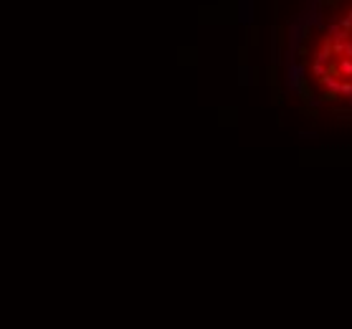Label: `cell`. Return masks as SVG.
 Listing matches in <instances>:
<instances>
[{
	"label": "cell",
	"instance_id": "6da1fadb",
	"mask_svg": "<svg viewBox=\"0 0 352 329\" xmlns=\"http://www.w3.org/2000/svg\"><path fill=\"white\" fill-rule=\"evenodd\" d=\"M307 69H304V63H292V61H286V89L289 91H296V89L307 81Z\"/></svg>",
	"mask_w": 352,
	"mask_h": 329
},
{
	"label": "cell",
	"instance_id": "7a4b0ae2",
	"mask_svg": "<svg viewBox=\"0 0 352 329\" xmlns=\"http://www.w3.org/2000/svg\"><path fill=\"white\" fill-rule=\"evenodd\" d=\"M339 99H342V96H339V91H334V89H324V94L319 96L322 104H337Z\"/></svg>",
	"mask_w": 352,
	"mask_h": 329
},
{
	"label": "cell",
	"instance_id": "3957f363",
	"mask_svg": "<svg viewBox=\"0 0 352 329\" xmlns=\"http://www.w3.org/2000/svg\"><path fill=\"white\" fill-rule=\"evenodd\" d=\"M337 66H339V73H342V79H352V58H342V61H337Z\"/></svg>",
	"mask_w": 352,
	"mask_h": 329
},
{
	"label": "cell",
	"instance_id": "277c9868",
	"mask_svg": "<svg viewBox=\"0 0 352 329\" xmlns=\"http://www.w3.org/2000/svg\"><path fill=\"white\" fill-rule=\"evenodd\" d=\"M319 81H322V86L324 89H334V91H339V84H342V79H334V76H319Z\"/></svg>",
	"mask_w": 352,
	"mask_h": 329
},
{
	"label": "cell",
	"instance_id": "5b68a950",
	"mask_svg": "<svg viewBox=\"0 0 352 329\" xmlns=\"http://www.w3.org/2000/svg\"><path fill=\"white\" fill-rule=\"evenodd\" d=\"M332 41H339V43H345V41H350V31H345V28H339L334 36H332Z\"/></svg>",
	"mask_w": 352,
	"mask_h": 329
},
{
	"label": "cell",
	"instance_id": "8992f818",
	"mask_svg": "<svg viewBox=\"0 0 352 329\" xmlns=\"http://www.w3.org/2000/svg\"><path fill=\"white\" fill-rule=\"evenodd\" d=\"M324 66H327V63H322V61H314V63H312V73L319 79V76H324Z\"/></svg>",
	"mask_w": 352,
	"mask_h": 329
},
{
	"label": "cell",
	"instance_id": "52a82bcc",
	"mask_svg": "<svg viewBox=\"0 0 352 329\" xmlns=\"http://www.w3.org/2000/svg\"><path fill=\"white\" fill-rule=\"evenodd\" d=\"M342 56L352 58V43H350V41H345V48H342Z\"/></svg>",
	"mask_w": 352,
	"mask_h": 329
},
{
	"label": "cell",
	"instance_id": "ba28073f",
	"mask_svg": "<svg viewBox=\"0 0 352 329\" xmlns=\"http://www.w3.org/2000/svg\"><path fill=\"white\" fill-rule=\"evenodd\" d=\"M337 31H339V23H330V25H327V33H332V36H334Z\"/></svg>",
	"mask_w": 352,
	"mask_h": 329
},
{
	"label": "cell",
	"instance_id": "9c48e42d",
	"mask_svg": "<svg viewBox=\"0 0 352 329\" xmlns=\"http://www.w3.org/2000/svg\"><path fill=\"white\" fill-rule=\"evenodd\" d=\"M301 139H317V132H301Z\"/></svg>",
	"mask_w": 352,
	"mask_h": 329
}]
</instances>
